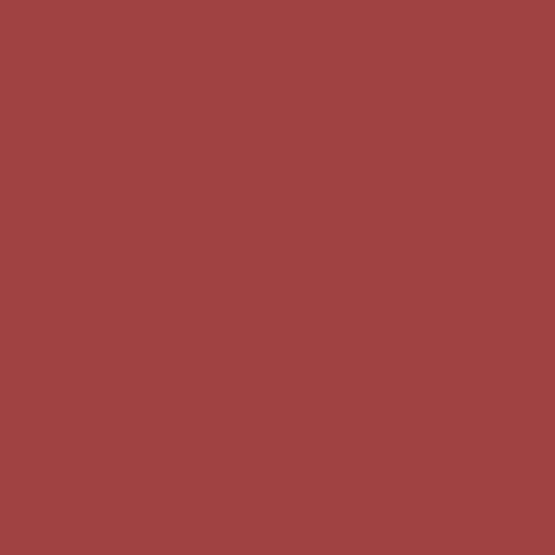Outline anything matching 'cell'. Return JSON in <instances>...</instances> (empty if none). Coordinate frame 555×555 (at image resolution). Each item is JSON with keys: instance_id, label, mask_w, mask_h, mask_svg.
I'll list each match as a JSON object with an SVG mask.
<instances>
[]
</instances>
